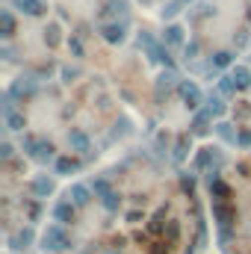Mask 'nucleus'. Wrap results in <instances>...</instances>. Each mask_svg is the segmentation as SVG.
I'll return each mask as SVG.
<instances>
[{
  "instance_id": "18",
  "label": "nucleus",
  "mask_w": 251,
  "mask_h": 254,
  "mask_svg": "<svg viewBox=\"0 0 251 254\" xmlns=\"http://www.w3.org/2000/svg\"><path fill=\"white\" fill-rule=\"evenodd\" d=\"M54 169H57V175H74V172H80V163L71 157H57Z\"/></svg>"
},
{
  "instance_id": "11",
  "label": "nucleus",
  "mask_w": 251,
  "mask_h": 254,
  "mask_svg": "<svg viewBox=\"0 0 251 254\" xmlns=\"http://www.w3.org/2000/svg\"><path fill=\"white\" fill-rule=\"evenodd\" d=\"M68 198H71L74 207H86V204L92 201V187H86V184H71Z\"/></svg>"
},
{
  "instance_id": "37",
  "label": "nucleus",
  "mask_w": 251,
  "mask_h": 254,
  "mask_svg": "<svg viewBox=\"0 0 251 254\" xmlns=\"http://www.w3.org/2000/svg\"><path fill=\"white\" fill-rule=\"evenodd\" d=\"M181 184H184V190H189V192H192V184H195V181H192L189 175H184V178H181Z\"/></svg>"
},
{
  "instance_id": "5",
  "label": "nucleus",
  "mask_w": 251,
  "mask_h": 254,
  "mask_svg": "<svg viewBox=\"0 0 251 254\" xmlns=\"http://www.w3.org/2000/svg\"><path fill=\"white\" fill-rule=\"evenodd\" d=\"M3 122H6V130H12V133H21V130L27 127L24 113H18V110H15V104H12V98H9V95H6V101H3Z\"/></svg>"
},
{
  "instance_id": "25",
  "label": "nucleus",
  "mask_w": 251,
  "mask_h": 254,
  "mask_svg": "<svg viewBox=\"0 0 251 254\" xmlns=\"http://www.w3.org/2000/svg\"><path fill=\"white\" fill-rule=\"evenodd\" d=\"M231 63H234V54H228V51H219V54L210 60V65H213V68H219V71H222V68H228Z\"/></svg>"
},
{
  "instance_id": "32",
  "label": "nucleus",
  "mask_w": 251,
  "mask_h": 254,
  "mask_svg": "<svg viewBox=\"0 0 251 254\" xmlns=\"http://www.w3.org/2000/svg\"><path fill=\"white\" fill-rule=\"evenodd\" d=\"M237 145H243V148H249V145H251V133H249V130L237 133Z\"/></svg>"
},
{
  "instance_id": "26",
  "label": "nucleus",
  "mask_w": 251,
  "mask_h": 254,
  "mask_svg": "<svg viewBox=\"0 0 251 254\" xmlns=\"http://www.w3.org/2000/svg\"><path fill=\"white\" fill-rule=\"evenodd\" d=\"M187 151H189V136H181V139H178V148H175V160L181 163V160L187 157Z\"/></svg>"
},
{
  "instance_id": "4",
  "label": "nucleus",
  "mask_w": 251,
  "mask_h": 254,
  "mask_svg": "<svg viewBox=\"0 0 251 254\" xmlns=\"http://www.w3.org/2000/svg\"><path fill=\"white\" fill-rule=\"evenodd\" d=\"M178 95H181V101L187 104V110H192V113L201 110V101H204V98H201V89H198L192 80H181V83H178Z\"/></svg>"
},
{
  "instance_id": "14",
  "label": "nucleus",
  "mask_w": 251,
  "mask_h": 254,
  "mask_svg": "<svg viewBox=\"0 0 251 254\" xmlns=\"http://www.w3.org/2000/svg\"><path fill=\"white\" fill-rule=\"evenodd\" d=\"M30 190L36 192L39 198H48V195L54 192V181H51L48 175H36V178L30 181Z\"/></svg>"
},
{
  "instance_id": "16",
  "label": "nucleus",
  "mask_w": 251,
  "mask_h": 254,
  "mask_svg": "<svg viewBox=\"0 0 251 254\" xmlns=\"http://www.w3.org/2000/svg\"><path fill=\"white\" fill-rule=\"evenodd\" d=\"M213 160H216V148H201V151L195 154V163H192V166L210 172V169H213Z\"/></svg>"
},
{
  "instance_id": "10",
  "label": "nucleus",
  "mask_w": 251,
  "mask_h": 254,
  "mask_svg": "<svg viewBox=\"0 0 251 254\" xmlns=\"http://www.w3.org/2000/svg\"><path fill=\"white\" fill-rule=\"evenodd\" d=\"M12 6L18 9V12H24V15H45L48 12V3L45 0H12Z\"/></svg>"
},
{
  "instance_id": "31",
  "label": "nucleus",
  "mask_w": 251,
  "mask_h": 254,
  "mask_svg": "<svg viewBox=\"0 0 251 254\" xmlns=\"http://www.w3.org/2000/svg\"><path fill=\"white\" fill-rule=\"evenodd\" d=\"M198 51H201V45H198V42L192 39L187 48H184V57H187V60H195V57H198Z\"/></svg>"
},
{
  "instance_id": "36",
  "label": "nucleus",
  "mask_w": 251,
  "mask_h": 254,
  "mask_svg": "<svg viewBox=\"0 0 251 254\" xmlns=\"http://www.w3.org/2000/svg\"><path fill=\"white\" fill-rule=\"evenodd\" d=\"M68 45H71V51H74V57H83V45H80V39H71Z\"/></svg>"
},
{
  "instance_id": "29",
  "label": "nucleus",
  "mask_w": 251,
  "mask_h": 254,
  "mask_svg": "<svg viewBox=\"0 0 251 254\" xmlns=\"http://www.w3.org/2000/svg\"><path fill=\"white\" fill-rule=\"evenodd\" d=\"M101 204H104L107 210H119V204H122V195H119V192H110V195H107Z\"/></svg>"
},
{
  "instance_id": "9",
  "label": "nucleus",
  "mask_w": 251,
  "mask_h": 254,
  "mask_svg": "<svg viewBox=\"0 0 251 254\" xmlns=\"http://www.w3.org/2000/svg\"><path fill=\"white\" fill-rule=\"evenodd\" d=\"M12 101L15 98H30V95H36V83L33 80H27V77H21V80H15L12 86H9V92H6Z\"/></svg>"
},
{
  "instance_id": "2",
  "label": "nucleus",
  "mask_w": 251,
  "mask_h": 254,
  "mask_svg": "<svg viewBox=\"0 0 251 254\" xmlns=\"http://www.w3.org/2000/svg\"><path fill=\"white\" fill-rule=\"evenodd\" d=\"M139 48H145V54H148V60H151V63H160V65H166V68L172 71V57H169L166 45H163V42H157L151 33H142V36H139Z\"/></svg>"
},
{
  "instance_id": "15",
  "label": "nucleus",
  "mask_w": 251,
  "mask_h": 254,
  "mask_svg": "<svg viewBox=\"0 0 251 254\" xmlns=\"http://www.w3.org/2000/svg\"><path fill=\"white\" fill-rule=\"evenodd\" d=\"M210 122H213V113L204 107V110L195 113V119H192V125L189 127H192V133H207V130H210Z\"/></svg>"
},
{
  "instance_id": "17",
  "label": "nucleus",
  "mask_w": 251,
  "mask_h": 254,
  "mask_svg": "<svg viewBox=\"0 0 251 254\" xmlns=\"http://www.w3.org/2000/svg\"><path fill=\"white\" fill-rule=\"evenodd\" d=\"M163 45H184V27L181 24H169L166 27V36H163Z\"/></svg>"
},
{
  "instance_id": "38",
  "label": "nucleus",
  "mask_w": 251,
  "mask_h": 254,
  "mask_svg": "<svg viewBox=\"0 0 251 254\" xmlns=\"http://www.w3.org/2000/svg\"><path fill=\"white\" fill-rule=\"evenodd\" d=\"M63 77H65V80H71V77H77V68H65V71H63Z\"/></svg>"
},
{
  "instance_id": "23",
  "label": "nucleus",
  "mask_w": 251,
  "mask_h": 254,
  "mask_svg": "<svg viewBox=\"0 0 251 254\" xmlns=\"http://www.w3.org/2000/svg\"><path fill=\"white\" fill-rule=\"evenodd\" d=\"M110 192H113V187H110V181H107V178H98V181L92 184V195H95V198H101V201H104Z\"/></svg>"
},
{
  "instance_id": "30",
  "label": "nucleus",
  "mask_w": 251,
  "mask_h": 254,
  "mask_svg": "<svg viewBox=\"0 0 251 254\" xmlns=\"http://www.w3.org/2000/svg\"><path fill=\"white\" fill-rule=\"evenodd\" d=\"M219 92H222V95H231V92H237V86H234V80H231V74L219 80Z\"/></svg>"
},
{
  "instance_id": "8",
  "label": "nucleus",
  "mask_w": 251,
  "mask_h": 254,
  "mask_svg": "<svg viewBox=\"0 0 251 254\" xmlns=\"http://www.w3.org/2000/svg\"><path fill=\"white\" fill-rule=\"evenodd\" d=\"M68 145H71V151H77V154H89V151H92L89 133H86V130H77V127L68 133Z\"/></svg>"
},
{
  "instance_id": "6",
  "label": "nucleus",
  "mask_w": 251,
  "mask_h": 254,
  "mask_svg": "<svg viewBox=\"0 0 251 254\" xmlns=\"http://www.w3.org/2000/svg\"><path fill=\"white\" fill-rule=\"evenodd\" d=\"M234 207L231 204H225V201H213V219H216V225H219V231L222 228H231V222H234Z\"/></svg>"
},
{
  "instance_id": "24",
  "label": "nucleus",
  "mask_w": 251,
  "mask_h": 254,
  "mask_svg": "<svg viewBox=\"0 0 251 254\" xmlns=\"http://www.w3.org/2000/svg\"><path fill=\"white\" fill-rule=\"evenodd\" d=\"M187 3H192V0H169L166 9H163V18H175V15H181Z\"/></svg>"
},
{
  "instance_id": "19",
  "label": "nucleus",
  "mask_w": 251,
  "mask_h": 254,
  "mask_svg": "<svg viewBox=\"0 0 251 254\" xmlns=\"http://www.w3.org/2000/svg\"><path fill=\"white\" fill-rule=\"evenodd\" d=\"M0 30H3V33H0L3 39H9V36L15 33V18H12L9 9H0Z\"/></svg>"
},
{
  "instance_id": "13",
  "label": "nucleus",
  "mask_w": 251,
  "mask_h": 254,
  "mask_svg": "<svg viewBox=\"0 0 251 254\" xmlns=\"http://www.w3.org/2000/svg\"><path fill=\"white\" fill-rule=\"evenodd\" d=\"M231 80H234V86L243 89V92L251 89V68L249 65H234V68H231Z\"/></svg>"
},
{
  "instance_id": "33",
  "label": "nucleus",
  "mask_w": 251,
  "mask_h": 254,
  "mask_svg": "<svg viewBox=\"0 0 251 254\" xmlns=\"http://www.w3.org/2000/svg\"><path fill=\"white\" fill-rule=\"evenodd\" d=\"M0 160H3V163H6V160H12V145H9V142H3V145H0Z\"/></svg>"
},
{
  "instance_id": "20",
  "label": "nucleus",
  "mask_w": 251,
  "mask_h": 254,
  "mask_svg": "<svg viewBox=\"0 0 251 254\" xmlns=\"http://www.w3.org/2000/svg\"><path fill=\"white\" fill-rule=\"evenodd\" d=\"M207 110L213 113V119H222V116L228 113V107H225V101H222L219 95H210V98H207Z\"/></svg>"
},
{
  "instance_id": "12",
  "label": "nucleus",
  "mask_w": 251,
  "mask_h": 254,
  "mask_svg": "<svg viewBox=\"0 0 251 254\" xmlns=\"http://www.w3.org/2000/svg\"><path fill=\"white\" fill-rule=\"evenodd\" d=\"M54 219H57V225H71L74 222V204L71 201H57L54 204Z\"/></svg>"
},
{
  "instance_id": "7",
  "label": "nucleus",
  "mask_w": 251,
  "mask_h": 254,
  "mask_svg": "<svg viewBox=\"0 0 251 254\" xmlns=\"http://www.w3.org/2000/svg\"><path fill=\"white\" fill-rule=\"evenodd\" d=\"M101 36H104L110 45H122L127 39V21H122V24H119V21H116V24H104V27H101Z\"/></svg>"
},
{
  "instance_id": "27",
  "label": "nucleus",
  "mask_w": 251,
  "mask_h": 254,
  "mask_svg": "<svg viewBox=\"0 0 251 254\" xmlns=\"http://www.w3.org/2000/svg\"><path fill=\"white\" fill-rule=\"evenodd\" d=\"M210 192H213V198H216V201H222V198H228V187H225V184H222V181H216V184H210Z\"/></svg>"
},
{
  "instance_id": "22",
  "label": "nucleus",
  "mask_w": 251,
  "mask_h": 254,
  "mask_svg": "<svg viewBox=\"0 0 251 254\" xmlns=\"http://www.w3.org/2000/svg\"><path fill=\"white\" fill-rule=\"evenodd\" d=\"M178 77H175V71H166V74H160V80H157V98H163V92L169 95V89H172V83H175Z\"/></svg>"
},
{
  "instance_id": "21",
  "label": "nucleus",
  "mask_w": 251,
  "mask_h": 254,
  "mask_svg": "<svg viewBox=\"0 0 251 254\" xmlns=\"http://www.w3.org/2000/svg\"><path fill=\"white\" fill-rule=\"evenodd\" d=\"M33 243V228H21L15 237H12V249H27Z\"/></svg>"
},
{
  "instance_id": "1",
  "label": "nucleus",
  "mask_w": 251,
  "mask_h": 254,
  "mask_svg": "<svg viewBox=\"0 0 251 254\" xmlns=\"http://www.w3.org/2000/svg\"><path fill=\"white\" fill-rule=\"evenodd\" d=\"M21 151L30 157V160H36V163H48V160H54V142H48V139H36V136H24L21 139ZM57 163V160H54Z\"/></svg>"
},
{
  "instance_id": "28",
  "label": "nucleus",
  "mask_w": 251,
  "mask_h": 254,
  "mask_svg": "<svg viewBox=\"0 0 251 254\" xmlns=\"http://www.w3.org/2000/svg\"><path fill=\"white\" fill-rule=\"evenodd\" d=\"M216 130H219V136H222L225 142H237V133L231 130V125H225V122H219V127H216Z\"/></svg>"
},
{
  "instance_id": "34",
  "label": "nucleus",
  "mask_w": 251,
  "mask_h": 254,
  "mask_svg": "<svg viewBox=\"0 0 251 254\" xmlns=\"http://www.w3.org/2000/svg\"><path fill=\"white\" fill-rule=\"evenodd\" d=\"M178 237H181V225H178V222H169V240L175 243Z\"/></svg>"
},
{
  "instance_id": "3",
  "label": "nucleus",
  "mask_w": 251,
  "mask_h": 254,
  "mask_svg": "<svg viewBox=\"0 0 251 254\" xmlns=\"http://www.w3.org/2000/svg\"><path fill=\"white\" fill-rule=\"evenodd\" d=\"M42 249L45 252H65L71 249V237L65 234L63 225H48L45 234H42Z\"/></svg>"
},
{
  "instance_id": "35",
  "label": "nucleus",
  "mask_w": 251,
  "mask_h": 254,
  "mask_svg": "<svg viewBox=\"0 0 251 254\" xmlns=\"http://www.w3.org/2000/svg\"><path fill=\"white\" fill-rule=\"evenodd\" d=\"M231 243V228H222L219 231V246H228Z\"/></svg>"
}]
</instances>
